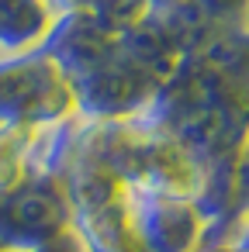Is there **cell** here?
<instances>
[{
	"mask_svg": "<svg viewBox=\"0 0 249 252\" xmlns=\"http://www.w3.org/2000/svg\"><path fill=\"white\" fill-rule=\"evenodd\" d=\"M28 138L25 131H0V193H11L28 176Z\"/></svg>",
	"mask_w": 249,
	"mask_h": 252,
	"instance_id": "2",
	"label": "cell"
},
{
	"mask_svg": "<svg viewBox=\"0 0 249 252\" xmlns=\"http://www.w3.org/2000/svg\"><path fill=\"white\" fill-rule=\"evenodd\" d=\"M11 218L18 228H25L32 235L56 231L59 228V204H56V197H49L42 190H28L11 204Z\"/></svg>",
	"mask_w": 249,
	"mask_h": 252,
	"instance_id": "1",
	"label": "cell"
},
{
	"mask_svg": "<svg viewBox=\"0 0 249 252\" xmlns=\"http://www.w3.org/2000/svg\"><path fill=\"white\" fill-rule=\"evenodd\" d=\"M204 252H242V249H232V245H214V249H204Z\"/></svg>",
	"mask_w": 249,
	"mask_h": 252,
	"instance_id": "3",
	"label": "cell"
}]
</instances>
